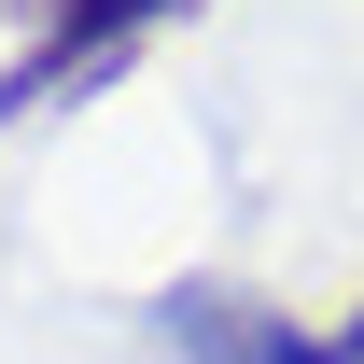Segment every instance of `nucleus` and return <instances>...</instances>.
<instances>
[{"label":"nucleus","mask_w":364,"mask_h":364,"mask_svg":"<svg viewBox=\"0 0 364 364\" xmlns=\"http://www.w3.org/2000/svg\"><path fill=\"white\" fill-rule=\"evenodd\" d=\"M28 14V43H14V70H0V127H28V112H70V98L127 85L140 43L154 28H182L196 0H14Z\"/></svg>","instance_id":"nucleus-1"},{"label":"nucleus","mask_w":364,"mask_h":364,"mask_svg":"<svg viewBox=\"0 0 364 364\" xmlns=\"http://www.w3.org/2000/svg\"><path fill=\"white\" fill-rule=\"evenodd\" d=\"M154 336L182 364H350L336 350V322H294L267 294H238V280H168L154 294Z\"/></svg>","instance_id":"nucleus-2"},{"label":"nucleus","mask_w":364,"mask_h":364,"mask_svg":"<svg viewBox=\"0 0 364 364\" xmlns=\"http://www.w3.org/2000/svg\"><path fill=\"white\" fill-rule=\"evenodd\" d=\"M336 350H350V364H364V294H350V309H336Z\"/></svg>","instance_id":"nucleus-3"}]
</instances>
